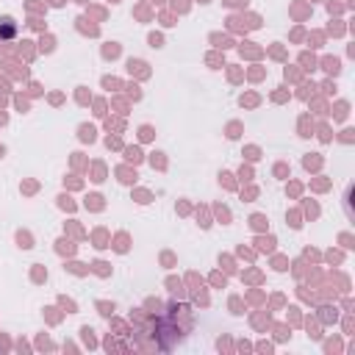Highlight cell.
Wrapping results in <instances>:
<instances>
[{"instance_id": "6da1fadb", "label": "cell", "mask_w": 355, "mask_h": 355, "mask_svg": "<svg viewBox=\"0 0 355 355\" xmlns=\"http://www.w3.org/2000/svg\"><path fill=\"white\" fill-rule=\"evenodd\" d=\"M17 33V22L11 17H3L0 19V39H11Z\"/></svg>"}]
</instances>
